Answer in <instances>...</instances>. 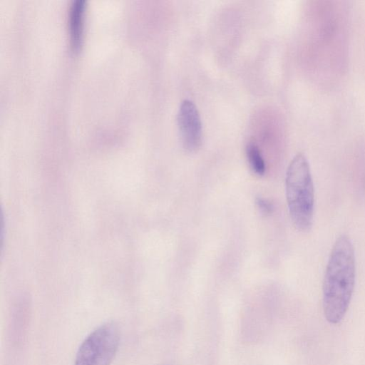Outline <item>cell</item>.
<instances>
[{
	"mask_svg": "<svg viewBox=\"0 0 365 365\" xmlns=\"http://www.w3.org/2000/svg\"><path fill=\"white\" fill-rule=\"evenodd\" d=\"M356 258L350 238L336 240L328 259L323 281V309L327 320L338 324L344 318L354 289Z\"/></svg>",
	"mask_w": 365,
	"mask_h": 365,
	"instance_id": "6da1fadb",
	"label": "cell"
},
{
	"mask_svg": "<svg viewBox=\"0 0 365 365\" xmlns=\"http://www.w3.org/2000/svg\"><path fill=\"white\" fill-rule=\"evenodd\" d=\"M246 155L251 170L257 175H263L265 163L257 145L250 143L246 146Z\"/></svg>",
	"mask_w": 365,
	"mask_h": 365,
	"instance_id": "8992f818",
	"label": "cell"
},
{
	"mask_svg": "<svg viewBox=\"0 0 365 365\" xmlns=\"http://www.w3.org/2000/svg\"><path fill=\"white\" fill-rule=\"evenodd\" d=\"M256 204L257 207L262 213L265 215H269L272 212L273 206L272 203L268 200L262 197H257L256 199Z\"/></svg>",
	"mask_w": 365,
	"mask_h": 365,
	"instance_id": "52a82bcc",
	"label": "cell"
},
{
	"mask_svg": "<svg viewBox=\"0 0 365 365\" xmlns=\"http://www.w3.org/2000/svg\"><path fill=\"white\" fill-rule=\"evenodd\" d=\"M177 120L183 148L188 152H195L202 143V122L193 102L190 100L182 102Z\"/></svg>",
	"mask_w": 365,
	"mask_h": 365,
	"instance_id": "277c9868",
	"label": "cell"
},
{
	"mask_svg": "<svg viewBox=\"0 0 365 365\" xmlns=\"http://www.w3.org/2000/svg\"><path fill=\"white\" fill-rule=\"evenodd\" d=\"M286 197L290 217L301 232L312 226L314 210V187L309 162L299 153L290 162L285 179Z\"/></svg>",
	"mask_w": 365,
	"mask_h": 365,
	"instance_id": "7a4b0ae2",
	"label": "cell"
},
{
	"mask_svg": "<svg viewBox=\"0 0 365 365\" xmlns=\"http://www.w3.org/2000/svg\"><path fill=\"white\" fill-rule=\"evenodd\" d=\"M117 324L107 322L91 333L80 346L75 365H109L119 345Z\"/></svg>",
	"mask_w": 365,
	"mask_h": 365,
	"instance_id": "3957f363",
	"label": "cell"
},
{
	"mask_svg": "<svg viewBox=\"0 0 365 365\" xmlns=\"http://www.w3.org/2000/svg\"><path fill=\"white\" fill-rule=\"evenodd\" d=\"M86 2L85 0H73L70 6L69 33L71 45L74 50L81 45Z\"/></svg>",
	"mask_w": 365,
	"mask_h": 365,
	"instance_id": "5b68a950",
	"label": "cell"
}]
</instances>
